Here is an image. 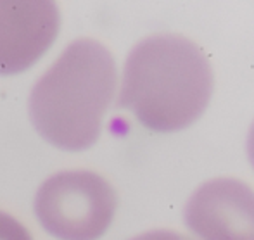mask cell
<instances>
[{
  "mask_svg": "<svg viewBox=\"0 0 254 240\" xmlns=\"http://www.w3.org/2000/svg\"><path fill=\"white\" fill-rule=\"evenodd\" d=\"M213 87V67L204 50L184 35L159 33L128 54L120 106L149 130L178 131L199 120Z\"/></svg>",
  "mask_w": 254,
  "mask_h": 240,
  "instance_id": "1",
  "label": "cell"
},
{
  "mask_svg": "<svg viewBox=\"0 0 254 240\" xmlns=\"http://www.w3.org/2000/svg\"><path fill=\"white\" fill-rule=\"evenodd\" d=\"M0 240H33L31 234L10 214L0 211Z\"/></svg>",
  "mask_w": 254,
  "mask_h": 240,
  "instance_id": "6",
  "label": "cell"
},
{
  "mask_svg": "<svg viewBox=\"0 0 254 240\" xmlns=\"http://www.w3.org/2000/svg\"><path fill=\"white\" fill-rule=\"evenodd\" d=\"M116 81L109 49L94 38H78L35 83L30 95L31 123L54 147L88 149L101 135Z\"/></svg>",
  "mask_w": 254,
  "mask_h": 240,
  "instance_id": "2",
  "label": "cell"
},
{
  "mask_svg": "<svg viewBox=\"0 0 254 240\" xmlns=\"http://www.w3.org/2000/svg\"><path fill=\"white\" fill-rule=\"evenodd\" d=\"M118 206L113 185L94 171H61L40 185L35 213L61 240H97L109 228Z\"/></svg>",
  "mask_w": 254,
  "mask_h": 240,
  "instance_id": "3",
  "label": "cell"
},
{
  "mask_svg": "<svg viewBox=\"0 0 254 240\" xmlns=\"http://www.w3.org/2000/svg\"><path fill=\"white\" fill-rule=\"evenodd\" d=\"M59 9L45 0H0V74L33 66L54 44Z\"/></svg>",
  "mask_w": 254,
  "mask_h": 240,
  "instance_id": "5",
  "label": "cell"
},
{
  "mask_svg": "<svg viewBox=\"0 0 254 240\" xmlns=\"http://www.w3.org/2000/svg\"><path fill=\"white\" fill-rule=\"evenodd\" d=\"M128 240H195V239L171 230H154V232H145V234H140L137 237H131Z\"/></svg>",
  "mask_w": 254,
  "mask_h": 240,
  "instance_id": "7",
  "label": "cell"
},
{
  "mask_svg": "<svg viewBox=\"0 0 254 240\" xmlns=\"http://www.w3.org/2000/svg\"><path fill=\"white\" fill-rule=\"evenodd\" d=\"M248 154H249V159H251V164L254 168V123L249 130V137H248Z\"/></svg>",
  "mask_w": 254,
  "mask_h": 240,
  "instance_id": "8",
  "label": "cell"
},
{
  "mask_svg": "<svg viewBox=\"0 0 254 240\" xmlns=\"http://www.w3.org/2000/svg\"><path fill=\"white\" fill-rule=\"evenodd\" d=\"M185 223L202 240H254V188L230 177L204 181L189 197Z\"/></svg>",
  "mask_w": 254,
  "mask_h": 240,
  "instance_id": "4",
  "label": "cell"
}]
</instances>
